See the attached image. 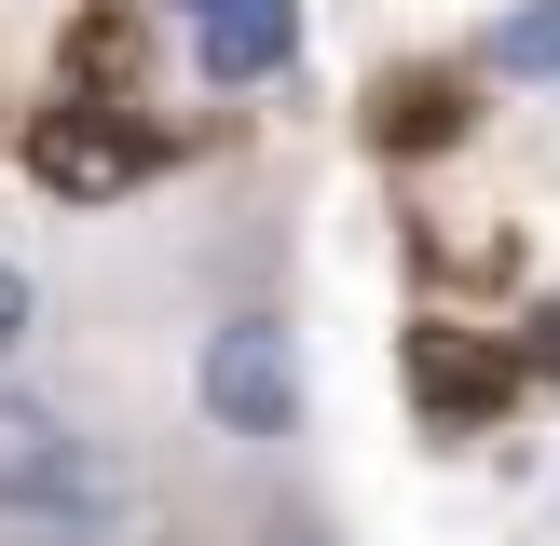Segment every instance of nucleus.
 Listing matches in <instances>:
<instances>
[{
  "mask_svg": "<svg viewBox=\"0 0 560 546\" xmlns=\"http://www.w3.org/2000/svg\"><path fill=\"white\" fill-rule=\"evenodd\" d=\"M124 491H137V478H124V464H109L55 396H14V382H0V519H69V533H109V519H124Z\"/></svg>",
  "mask_w": 560,
  "mask_h": 546,
  "instance_id": "nucleus-1",
  "label": "nucleus"
},
{
  "mask_svg": "<svg viewBox=\"0 0 560 546\" xmlns=\"http://www.w3.org/2000/svg\"><path fill=\"white\" fill-rule=\"evenodd\" d=\"M191 396H206L219 437H288L301 424V342L273 314H219L206 355H191Z\"/></svg>",
  "mask_w": 560,
  "mask_h": 546,
  "instance_id": "nucleus-2",
  "label": "nucleus"
},
{
  "mask_svg": "<svg viewBox=\"0 0 560 546\" xmlns=\"http://www.w3.org/2000/svg\"><path fill=\"white\" fill-rule=\"evenodd\" d=\"M27 178L69 191V205H109V191L151 178V136L109 123V109H42V136H27Z\"/></svg>",
  "mask_w": 560,
  "mask_h": 546,
  "instance_id": "nucleus-3",
  "label": "nucleus"
},
{
  "mask_svg": "<svg viewBox=\"0 0 560 546\" xmlns=\"http://www.w3.org/2000/svg\"><path fill=\"white\" fill-rule=\"evenodd\" d=\"M301 41L288 0H219V14H191V55H206V82H273Z\"/></svg>",
  "mask_w": 560,
  "mask_h": 546,
  "instance_id": "nucleus-4",
  "label": "nucleus"
},
{
  "mask_svg": "<svg viewBox=\"0 0 560 546\" xmlns=\"http://www.w3.org/2000/svg\"><path fill=\"white\" fill-rule=\"evenodd\" d=\"M492 69H520V82H547V69H560V0H520V14L492 27Z\"/></svg>",
  "mask_w": 560,
  "mask_h": 546,
  "instance_id": "nucleus-5",
  "label": "nucleus"
},
{
  "mask_svg": "<svg viewBox=\"0 0 560 546\" xmlns=\"http://www.w3.org/2000/svg\"><path fill=\"white\" fill-rule=\"evenodd\" d=\"M27 328H42V287H27V273L0 260V369H14V342H27Z\"/></svg>",
  "mask_w": 560,
  "mask_h": 546,
  "instance_id": "nucleus-6",
  "label": "nucleus"
},
{
  "mask_svg": "<svg viewBox=\"0 0 560 546\" xmlns=\"http://www.w3.org/2000/svg\"><path fill=\"white\" fill-rule=\"evenodd\" d=\"M178 14H219V0H178Z\"/></svg>",
  "mask_w": 560,
  "mask_h": 546,
  "instance_id": "nucleus-7",
  "label": "nucleus"
}]
</instances>
